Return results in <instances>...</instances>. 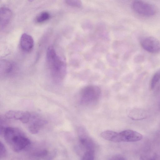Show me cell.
Masks as SVG:
<instances>
[{
    "instance_id": "1",
    "label": "cell",
    "mask_w": 160,
    "mask_h": 160,
    "mask_svg": "<svg viewBox=\"0 0 160 160\" xmlns=\"http://www.w3.org/2000/svg\"><path fill=\"white\" fill-rule=\"evenodd\" d=\"M48 66L53 80L59 82L64 78L66 72V62L56 52L54 48L49 46L46 53Z\"/></svg>"
},
{
    "instance_id": "2",
    "label": "cell",
    "mask_w": 160,
    "mask_h": 160,
    "mask_svg": "<svg viewBox=\"0 0 160 160\" xmlns=\"http://www.w3.org/2000/svg\"><path fill=\"white\" fill-rule=\"evenodd\" d=\"M6 142L14 152H21L31 144V141L18 128L5 127L2 133Z\"/></svg>"
},
{
    "instance_id": "3",
    "label": "cell",
    "mask_w": 160,
    "mask_h": 160,
    "mask_svg": "<svg viewBox=\"0 0 160 160\" xmlns=\"http://www.w3.org/2000/svg\"><path fill=\"white\" fill-rule=\"evenodd\" d=\"M101 93L100 88L95 86L85 87L81 91L80 95L81 102L84 104H89L97 101Z\"/></svg>"
},
{
    "instance_id": "4",
    "label": "cell",
    "mask_w": 160,
    "mask_h": 160,
    "mask_svg": "<svg viewBox=\"0 0 160 160\" xmlns=\"http://www.w3.org/2000/svg\"><path fill=\"white\" fill-rule=\"evenodd\" d=\"M132 8L137 14L146 17H151L157 12V8L152 4L141 0H135L132 3Z\"/></svg>"
},
{
    "instance_id": "5",
    "label": "cell",
    "mask_w": 160,
    "mask_h": 160,
    "mask_svg": "<svg viewBox=\"0 0 160 160\" xmlns=\"http://www.w3.org/2000/svg\"><path fill=\"white\" fill-rule=\"evenodd\" d=\"M142 138V135L140 133L133 130L128 129L119 132H116L115 142H136L140 140Z\"/></svg>"
},
{
    "instance_id": "6",
    "label": "cell",
    "mask_w": 160,
    "mask_h": 160,
    "mask_svg": "<svg viewBox=\"0 0 160 160\" xmlns=\"http://www.w3.org/2000/svg\"><path fill=\"white\" fill-rule=\"evenodd\" d=\"M140 44L146 51L152 53L160 52V42L152 36H145L140 40Z\"/></svg>"
},
{
    "instance_id": "7",
    "label": "cell",
    "mask_w": 160,
    "mask_h": 160,
    "mask_svg": "<svg viewBox=\"0 0 160 160\" xmlns=\"http://www.w3.org/2000/svg\"><path fill=\"white\" fill-rule=\"evenodd\" d=\"M28 128L33 134L38 133L41 128L46 123V121L42 118L36 115H32L29 122Z\"/></svg>"
},
{
    "instance_id": "8",
    "label": "cell",
    "mask_w": 160,
    "mask_h": 160,
    "mask_svg": "<svg viewBox=\"0 0 160 160\" xmlns=\"http://www.w3.org/2000/svg\"><path fill=\"white\" fill-rule=\"evenodd\" d=\"M31 116V114L28 112L18 110H10L5 115V117L7 119L19 120L24 123L29 122Z\"/></svg>"
},
{
    "instance_id": "9",
    "label": "cell",
    "mask_w": 160,
    "mask_h": 160,
    "mask_svg": "<svg viewBox=\"0 0 160 160\" xmlns=\"http://www.w3.org/2000/svg\"><path fill=\"white\" fill-rule=\"evenodd\" d=\"M78 136L80 143L86 150H94V142L84 130L80 129L78 132Z\"/></svg>"
},
{
    "instance_id": "10",
    "label": "cell",
    "mask_w": 160,
    "mask_h": 160,
    "mask_svg": "<svg viewBox=\"0 0 160 160\" xmlns=\"http://www.w3.org/2000/svg\"><path fill=\"white\" fill-rule=\"evenodd\" d=\"M20 45L23 51L26 52H30L32 50L34 45L33 38L28 34H22L20 38Z\"/></svg>"
},
{
    "instance_id": "11",
    "label": "cell",
    "mask_w": 160,
    "mask_h": 160,
    "mask_svg": "<svg viewBox=\"0 0 160 160\" xmlns=\"http://www.w3.org/2000/svg\"><path fill=\"white\" fill-rule=\"evenodd\" d=\"M11 10L5 7L0 9V25L1 29L4 28L8 25L12 17Z\"/></svg>"
},
{
    "instance_id": "12",
    "label": "cell",
    "mask_w": 160,
    "mask_h": 160,
    "mask_svg": "<svg viewBox=\"0 0 160 160\" xmlns=\"http://www.w3.org/2000/svg\"><path fill=\"white\" fill-rule=\"evenodd\" d=\"M15 69V66L12 62L5 59L1 60L0 72L1 76L10 75L14 72Z\"/></svg>"
},
{
    "instance_id": "13",
    "label": "cell",
    "mask_w": 160,
    "mask_h": 160,
    "mask_svg": "<svg viewBox=\"0 0 160 160\" xmlns=\"http://www.w3.org/2000/svg\"><path fill=\"white\" fill-rule=\"evenodd\" d=\"M140 160H160V154L152 151H148L142 154Z\"/></svg>"
},
{
    "instance_id": "14",
    "label": "cell",
    "mask_w": 160,
    "mask_h": 160,
    "mask_svg": "<svg viewBox=\"0 0 160 160\" xmlns=\"http://www.w3.org/2000/svg\"><path fill=\"white\" fill-rule=\"evenodd\" d=\"M160 81V69L157 71L152 76L150 83V88L153 89Z\"/></svg>"
},
{
    "instance_id": "15",
    "label": "cell",
    "mask_w": 160,
    "mask_h": 160,
    "mask_svg": "<svg viewBox=\"0 0 160 160\" xmlns=\"http://www.w3.org/2000/svg\"><path fill=\"white\" fill-rule=\"evenodd\" d=\"M50 17L49 13L47 11H43L40 13L36 18L35 21L38 23H42L48 20Z\"/></svg>"
},
{
    "instance_id": "16",
    "label": "cell",
    "mask_w": 160,
    "mask_h": 160,
    "mask_svg": "<svg viewBox=\"0 0 160 160\" xmlns=\"http://www.w3.org/2000/svg\"><path fill=\"white\" fill-rule=\"evenodd\" d=\"M94 150H86L84 152L81 160H94Z\"/></svg>"
},
{
    "instance_id": "17",
    "label": "cell",
    "mask_w": 160,
    "mask_h": 160,
    "mask_svg": "<svg viewBox=\"0 0 160 160\" xmlns=\"http://www.w3.org/2000/svg\"><path fill=\"white\" fill-rule=\"evenodd\" d=\"M66 3L71 6L79 8L82 6L81 2L78 0H69L65 1Z\"/></svg>"
},
{
    "instance_id": "18",
    "label": "cell",
    "mask_w": 160,
    "mask_h": 160,
    "mask_svg": "<svg viewBox=\"0 0 160 160\" xmlns=\"http://www.w3.org/2000/svg\"><path fill=\"white\" fill-rule=\"evenodd\" d=\"M48 153V151L46 149L39 151L34 153L33 155L36 157L43 158L47 156Z\"/></svg>"
},
{
    "instance_id": "19",
    "label": "cell",
    "mask_w": 160,
    "mask_h": 160,
    "mask_svg": "<svg viewBox=\"0 0 160 160\" xmlns=\"http://www.w3.org/2000/svg\"><path fill=\"white\" fill-rule=\"evenodd\" d=\"M0 158H5L7 155V151L6 148L3 144L1 142H0Z\"/></svg>"
},
{
    "instance_id": "20",
    "label": "cell",
    "mask_w": 160,
    "mask_h": 160,
    "mask_svg": "<svg viewBox=\"0 0 160 160\" xmlns=\"http://www.w3.org/2000/svg\"><path fill=\"white\" fill-rule=\"evenodd\" d=\"M109 160H125L122 157L117 155L112 157Z\"/></svg>"
}]
</instances>
